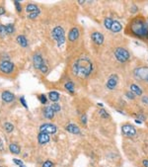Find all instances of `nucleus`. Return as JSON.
<instances>
[{
	"label": "nucleus",
	"instance_id": "obj_1",
	"mask_svg": "<svg viewBox=\"0 0 148 167\" xmlns=\"http://www.w3.org/2000/svg\"><path fill=\"white\" fill-rule=\"evenodd\" d=\"M130 30L133 36L141 39H148V24L142 17H136L131 20Z\"/></svg>",
	"mask_w": 148,
	"mask_h": 167
},
{
	"label": "nucleus",
	"instance_id": "obj_2",
	"mask_svg": "<svg viewBox=\"0 0 148 167\" xmlns=\"http://www.w3.org/2000/svg\"><path fill=\"white\" fill-rule=\"evenodd\" d=\"M93 71V63L87 57H82L76 60L73 64V72L81 77H88Z\"/></svg>",
	"mask_w": 148,
	"mask_h": 167
},
{
	"label": "nucleus",
	"instance_id": "obj_3",
	"mask_svg": "<svg viewBox=\"0 0 148 167\" xmlns=\"http://www.w3.org/2000/svg\"><path fill=\"white\" fill-rule=\"evenodd\" d=\"M52 35V38L56 41L58 47H61L64 44V42H65V34H64V30H63L62 27L57 26L56 28H53Z\"/></svg>",
	"mask_w": 148,
	"mask_h": 167
},
{
	"label": "nucleus",
	"instance_id": "obj_4",
	"mask_svg": "<svg viewBox=\"0 0 148 167\" xmlns=\"http://www.w3.org/2000/svg\"><path fill=\"white\" fill-rule=\"evenodd\" d=\"M33 63H34V66H35V68L39 69L41 73H47V72H48V65L45 64L44 60H43V57H41V56L40 55V53H36V55H34Z\"/></svg>",
	"mask_w": 148,
	"mask_h": 167
},
{
	"label": "nucleus",
	"instance_id": "obj_5",
	"mask_svg": "<svg viewBox=\"0 0 148 167\" xmlns=\"http://www.w3.org/2000/svg\"><path fill=\"white\" fill-rule=\"evenodd\" d=\"M115 58L119 61V62H126L127 60H130V52L126 51V48H117L115 51Z\"/></svg>",
	"mask_w": 148,
	"mask_h": 167
},
{
	"label": "nucleus",
	"instance_id": "obj_6",
	"mask_svg": "<svg viewBox=\"0 0 148 167\" xmlns=\"http://www.w3.org/2000/svg\"><path fill=\"white\" fill-rule=\"evenodd\" d=\"M134 76L139 80H146L148 79V67H137L133 71Z\"/></svg>",
	"mask_w": 148,
	"mask_h": 167
},
{
	"label": "nucleus",
	"instance_id": "obj_7",
	"mask_svg": "<svg viewBox=\"0 0 148 167\" xmlns=\"http://www.w3.org/2000/svg\"><path fill=\"white\" fill-rule=\"evenodd\" d=\"M14 68V63L9 61V60H3L0 63V71L3 72V73H6V74H9V73L13 72Z\"/></svg>",
	"mask_w": 148,
	"mask_h": 167
},
{
	"label": "nucleus",
	"instance_id": "obj_8",
	"mask_svg": "<svg viewBox=\"0 0 148 167\" xmlns=\"http://www.w3.org/2000/svg\"><path fill=\"white\" fill-rule=\"evenodd\" d=\"M122 134L126 137H133V136L136 134V129L131 125H128V124L123 125L122 127Z\"/></svg>",
	"mask_w": 148,
	"mask_h": 167
},
{
	"label": "nucleus",
	"instance_id": "obj_9",
	"mask_svg": "<svg viewBox=\"0 0 148 167\" xmlns=\"http://www.w3.org/2000/svg\"><path fill=\"white\" fill-rule=\"evenodd\" d=\"M56 127L53 124H43L40 127L41 133H45V134H56Z\"/></svg>",
	"mask_w": 148,
	"mask_h": 167
},
{
	"label": "nucleus",
	"instance_id": "obj_10",
	"mask_svg": "<svg viewBox=\"0 0 148 167\" xmlns=\"http://www.w3.org/2000/svg\"><path fill=\"white\" fill-rule=\"evenodd\" d=\"M91 39H92V41L94 42V44H96L97 46L103 45L104 41H105L104 35L101 34L100 32H94V33L91 35Z\"/></svg>",
	"mask_w": 148,
	"mask_h": 167
},
{
	"label": "nucleus",
	"instance_id": "obj_11",
	"mask_svg": "<svg viewBox=\"0 0 148 167\" xmlns=\"http://www.w3.org/2000/svg\"><path fill=\"white\" fill-rule=\"evenodd\" d=\"M117 84H118V75L115 74L111 75L107 82V87L110 90H113L117 87Z\"/></svg>",
	"mask_w": 148,
	"mask_h": 167
},
{
	"label": "nucleus",
	"instance_id": "obj_12",
	"mask_svg": "<svg viewBox=\"0 0 148 167\" xmlns=\"http://www.w3.org/2000/svg\"><path fill=\"white\" fill-rule=\"evenodd\" d=\"M1 98L6 103H11V102H13L15 100V95L10 91H4L2 93V95H1Z\"/></svg>",
	"mask_w": 148,
	"mask_h": 167
},
{
	"label": "nucleus",
	"instance_id": "obj_13",
	"mask_svg": "<svg viewBox=\"0 0 148 167\" xmlns=\"http://www.w3.org/2000/svg\"><path fill=\"white\" fill-rule=\"evenodd\" d=\"M79 38V29L74 27L70 30L69 34H68V40L70 42H75Z\"/></svg>",
	"mask_w": 148,
	"mask_h": 167
},
{
	"label": "nucleus",
	"instance_id": "obj_14",
	"mask_svg": "<svg viewBox=\"0 0 148 167\" xmlns=\"http://www.w3.org/2000/svg\"><path fill=\"white\" fill-rule=\"evenodd\" d=\"M38 141L40 145H45L49 141V136L45 133H40L38 136Z\"/></svg>",
	"mask_w": 148,
	"mask_h": 167
},
{
	"label": "nucleus",
	"instance_id": "obj_15",
	"mask_svg": "<svg viewBox=\"0 0 148 167\" xmlns=\"http://www.w3.org/2000/svg\"><path fill=\"white\" fill-rule=\"evenodd\" d=\"M65 129H66L67 132H69L71 134H80V129H79L75 124H68Z\"/></svg>",
	"mask_w": 148,
	"mask_h": 167
},
{
	"label": "nucleus",
	"instance_id": "obj_16",
	"mask_svg": "<svg viewBox=\"0 0 148 167\" xmlns=\"http://www.w3.org/2000/svg\"><path fill=\"white\" fill-rule=\"evenodd\" d=\"M110 30H111L112 32H114V33H118V32H121V31L122 30V24L118 22V21H115V20H114Z\"/></svg>",
	"mask_w": 148,
	"mask_h": 167
},
{
	"label": "nucleus",
	"instance_id": "obj_17",
	"mask_svg": "<svg viewBox=\"0 0 148 167\" xmlns=\"http://www.w3.org/2000/svg\"><path fill=\"white\" fill-rule=\"evenodd\" d=\"M44 115L47 119H52L54 117V111L52 107H45L44 110Z\"/></svg>",
	"mask_w": 148,
	"mask_h": 167
},
{
	"label": "nucleus",
	"instance_id": "obj_18",
	"mask_svg": "<svg viewBox=\"0 0 148 167\" xmlns=\"http://www.w3.org/2000/svg\"><path fill=\"white\" fill-rule=\"evenodd\" d=\"M48 98L53 103H56L59 100V93L56 92V91H50V92L48 93Z\"/></svg>",
	"mask_w": 148,
	"mask_h": 167
},
{
	"label": "nucleus",
	"instance_id": "obj_19",
	"mask_svg": "<svg viewBox=\"0 0 148 167\" xmlns=\"http://www.w3.org/2000/svg\"><path fill=\"white\" fill-rule=\"evenodd\" d=\"M17 42H18V44L20 46H22L23 48H26L28 47V41H27V39L25 36H23V35H20L17 37Z\"/></svg>",
	"mask_w": 148,
	"mask_h": 167
},
{
	"label": "nucleus",
	"instance_id": "obj_20",
	"mask_svg": "<svg viewBox=\"0 0 148 167\" xmlns=\"http://www.w3.org/2000/svg\"><path fill=\"white\" fill-rule=\"evenodd\" d=\"M9 149H10V151H11L13 154H19L20 151H21L20 146H19L17 143H11V145H9Z\"/></svg>",
	"mask_w": 148,
	"mask_h": 167
},
{
	"label": "nucleus",
	"instance_id": "obj_21",
	"mask_svg": "<svg viewBox=\"0 0 148 167\" xmlns=\"http://www.w3.org/2000/svg\"><path fill=\"white\" fill-rule=\"evenodd\" d=\"M40 9H39V7H38L36 4H28L26 7V11L28 14H30V13H33V12H36V11H39Z\"/></svg>",
	"mask_w": 148,
	"mask_h": 167
},
{
	"label": "nucleus",
	"instance_id": "obj_22",
	"mask_svg": "<svg viewBox=\"0 0 148 167\" xmlns=\"http://www.w3.org/2000/svg\"><path fill=\"white\" fill-rule=\"evenodd\" d=\"M130 90H131V92H132L133 94H136V95H139V96L142 94V90H141L140 87L137 86L136 84H131V85H130Z\"/></svg>",
	"mask_w": 148,
	"mask_h": 167
},
{
	"label": "nucleus",
	"instance_id": "obj_23",
	"mask_svg": "<svg viewBox=\"0 0 148 167\" xmlns=\"http://www.w3.org/2000/svg\"><path fill=\"white\" fill-rule=\"evenodd\" d=\"M64 87H65V89H66L69 93H71V94H73L74 93V87H75V85H74V83L72 81L66 82L65 85H64Z\"/></svg>",
	"mask_w": 148,
	"mask_h": 167
},
{
	"label": "nucleus",
	"instance_id": "obj_24",
	"mask_svg": "<svg viewBox=\"0 0 148 167\" xmlns=\"http://www.w3.org/2000/svg\"><path fill=\"white\" fill-rule=\"evenodd\" d=\"M4 129L6 130V133L10 134V133H12L13 130H14V126L12 125L11 123H5V124H4Z\"/></svg>",
	"mask_w": 148,
	"mask_h": 167
},
{
	"label": "nucleus",
	"instance_id": "obj_25",
	"mask_svg": "<svg viewBox=\"0 0 148 167\" xmlns=\"http://www.w3.org/2000/svg\"><path fill=\"white\" fill-rule=\"evenodd\" d=\"M113 19L111 18H106L105 20H104V25H105V27L107 28L108 30H110L112 27V24H113Z\"/></svg>",
	"mask_w": 148,
	"mask_h": 167
},
{
	"label": "nucleus",
	"instance_id": "obj_26",
	"mask_svg": "<svg viewBox=\"0 0 148 167\" xmlns=\"http://www.w3.org/2000/svg\"><path fill=\"white\" fill-rule=\"evenodd\" d=\"M5 27H6V32H7V34H13L15 32V28L13 24H8V25H6Z\"/></svg>",
	"mask_w": 148,
	"mask_h": 167
},
{
	"label": "nucleus",
	"instance_id": "obj_27",
	"mask_svg": "<svg viewBox=\"0 0 148 167\" xmlns=\"http://www.w3.org/2000/svg\"><path fill=\"white\" fill-rule=\"evenodd\" d=\"M99 114H100V116L102 117V118H104V119H107V118H109V117H110V115H109L107 112H106V110H105V109H100Z\"/></svg>",
	"mask_w": 148,
	"mask_h": 167
},
{
	"label": "nucleus",
	"instance_id": "obj_28",
	"mask_svg": "<svg viewBox=\"0 0 148 167\" xmlns=\"http://www.w3.org/2000/svg\"><path fill=\"white\" fill-rule=\"evenodd\" d=\"M6 34H7V32H6V27L4 26V25H1V24H0V36L3 38L6 36Z\"/></svg>",
	"mask_w": 148,
	"mask_h": 167
},
{
	"label": "nucleus",
	"instance_id": "obj_29",
	"mask_svg": "<svg viewBox=\"0 0 148 167\" xmlns=\"http://www.w3.org/2000/svg\"><path fill=\"white\" fill-rule=\"evenodd\" d=\"M39 100L41 101V104H45L48 102V98L44 94H41V95H39Z\"/></svg>",
	"mask_w": 148,
	"mask_h": 167
},
{
	"label": "nucleus",
	"instance_id": "obj_30",
	"mask_svg": "<svg viewBox=\"0 0 148 167\" xmlns=\"http://www.w3.org/2000/svg\"><path fill=\"white\" fill-rule=\"evenodd\" d=\"M14 5L16 6V10H17V12H22V6H21V3L19 2V1H17V0H15L14 1Z\"/></svg>",
	"mask_w": 148,
	"mask_h": 167
},
{
	"label": "nucleus",
	"instance_id": "obj_31",
	"mask_svg": "<svg viewBox=\"0 0 148 167\" xmlns=\"http://www.w3.org/2000/svg\"><path fill=\"white\" fill-rule=\"evenodd\" d=\"M40 10L39 11H36V12H33V13H30V14H28V17H29L30 19H35L37 18L38 16L40 15Z\"/></svg>",
	"mask_w": 148,
	"mask_h": 167
},
{
	"label": "nucleus",
	"instance_id": "obj_32",
	"mask_svg": "<svg viewBox=\"0 0 148 167\" xmlns=\"http://www.w3.org/2000/svg\"><path fill=\"white\" fill-rule=\"evenodd\" d=\"M50 107L52 108V110L54 111V113H56V112L60 111V106H59V104H57V103H53V104H52Z\"/></svg>",
	"mask_w": 148,
	"mask_h": 167
},
{
	"label": "nucleus",
	"instance_id": "obj_33",
	"mask_svg": "<svg viewBox=\"0 0 148 167\" xmlns=\"http://www.w3.org/2000/svg\"><path fill=\"white\" fill-rule=\"evenodd\" d=\"M20 102H21V104L23 105V107L25 108V109H28V105H27V103H26V100H25V97H24V96L20 97Z\"/></svg>",
	"mask_w": 148,
	"mask_h": 167
},
{
	"label": "nucleus",
	"instance_id": "obj_34",
	"mask_svg": "<svg viewBox=\"0 0 148 167\" xmlns=\"http://www.w3.org/2000/svg\"><path fill=\"white\" fill-rule=\"evenodd\" d=\"M52 166H53V163H52L50 160H47L43 164V167H52Z\"/></svg>",
	"mask_w": 148,
	"mask_h": 167
},
{
	"label": "nucleus",
	"instance_id": "obj_35",
	"mask_svg": "<svg viewBox=\"0 0 148 167\" xmlns=\"http://www.w3.org/2000/svg\"><path fill=\"white\" fill-rule=\"evenodd\" d=\"M126 97H127V98H130V99H134V98H135V95H134V94H133L131 91H128V92H126Z\"/></svg>",
	"mask_w": 148,
	"mask_h": 167
},
{
	"label": "nucleus",
	"instance_id": "obj_36",
	"mask_svg": "<svg viewBox=\"0 0 148 167\" xmlns=\"http://www.w3.org/2000/svg\"><path fill=\"white\" fill-rule=\"evenodd\" d=\"M13 162L14 163H16L18 166H21V165H23V162H22V160H20V159H17V158H14L13 159Z\"/></svg>",
	"mask_w": 148,
	"mask_h": 167
},
{
	"label": "nucleus",
	"instance_id": "obj_37",
	"mask_svg": "<svg viewBox=\"0 0 148 167\" xmlns=\"http://www.w3.org/2000/svg\"><path fill=\"white\" fill-rule=\"evenodd\" d=\"M81 121H82V123L84 124V125H86L87 124V117H86V115H83L81 117Z\"/></svg>",
	"mask_w": 148,
	"mask_h": 167
},
{
	"label": "nucleus",
	"instance_id": "obj_38",
	"mask_svg": "<svg viewBox=\"0 0 148 167\" xmlns=\"http://www.w3.org/2000/svg\"><path fill=\"white\" fill-rule=\"evenodd\" d=\"M142 102H143L144 104H148V97L147 96L142 97Z\"/></svg>",
	"mask_w": 148,
	"mask_h": 167
},
{
	"label": "nucleus",
	"instance_id": "obj_39",
	"mask_svg": "<svg viewBox=\"0 0 148 167\" xmlns=\"http://www.w3.org/2000/svg\"><path fill=\"white\" fill-rule=\"evenodd\" d=\"M3 14H5V9H4V7L0 6V16H2Z\"/></svg>",
	"mask_w": 148,
	"mask_h": 167
},
{
	"label": "nucleus",
	"instance_id": "obj_40",
	"mask_svg": "<svg viewBox=\"0 0 148 167\" xmlns=\"http://www.w3.org/2000/svg\"><path fill=\"white\" fill-rule=\"evenodd\" d=\"M142 164H143V166L144 167H148V160L144 159L143 161H142Z\"/></svg>",
	"mask_w": 148,
	"mask_h": 167
},
{
	"label": "nucleus",
	"instance_id": "obj_41",
	"mask_svg": "<svg viewBox=\"0 0 148 167\" xmlns=\"http://www.w3.org/2000/svg\"><path fill=\"white\" fill-rule=\"evenodd\" d=\"M131 11L132 12H136L137 11V7L135 5H133V8H131Z\"/></svg>",
	"mask_w": 148,
	"mask_h": 167
},
{
	"label": "nucleus",
	"instance_id": "obj_42",
	"mask_svg": "<svg viewBox=\"0 0 148 167\" xmlns=\"http://www.w3.org/2000/svg\"><path fill=\"white\" fill-rule=\"evenodd\" d=\"M135 123H136V124H142V121H139V120H135Z\"/></svg>",
	"mask_w": 148,
	"mask_h": 167
},
{
	"label": "nucleus",
	"instance_id": "obj_43",
	"mask_svg": "<svg viewBox=\"0 0 148 167\" xmlns=\"http://www.w3.org/2000/svg\"><path fill=\"white\" fill-rule=\"evenodd\" d=\"M98 105H99L100 107H103V104H101V103H98Z\"/></svg>",
	"mask_w": 148,
	"mask_h": 167
},
{
	"label": "nucleus",
	"instance_id": "obj_44",
	"mask_svg": "<svg viewBox=\"0 0 148 167\" xmlns=\"http://www.w3.org/2000/svg\"><path fill=\"white\" fill-rule=\"evenodd\" d=\"M19 167H26V166H25V165L23 164V165H21V166H19Z\"/></svg>",
	"mask_w": 148,
	"mask_h": 167
},
{
	"label": "nucleus",
	"instance_id": "obj_45",
	"mask_svg": "<svg viewBox=\"0 0 148 167\" xmlns=\"http://www.w3.org/2000/svg\"><path fill=\"white\" fill-rule=\"evenodd\" d=\"M147 82H148V79H147Z\"/></svg>",
	"mask_w": 148,
	"mask_h": 167
},
{
	"label": "nucleus",
	"instance_id": "obj_46",
	"mask_svg": "<svg viewBox=\"0 0 148 167\" xmlns=\"http://www.w3.org/2000/svg\"><path fill=\"white\" fill-rule=\"evenodd\" d=\"M0 167H1V166H0Z\"/></svg>",
	"mask_w": 148,
	"mask_h": 167
}]
</instances>
